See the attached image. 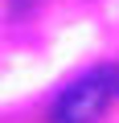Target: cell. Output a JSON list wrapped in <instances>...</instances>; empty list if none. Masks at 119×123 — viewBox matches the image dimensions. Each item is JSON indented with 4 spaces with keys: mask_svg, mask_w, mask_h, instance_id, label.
Masks as SVG:
<instances>
[{
    "mask_svg": "<svg viewBox=\"0 0 119 123\" xmlns=\"http://www.w3.org/2000/svg\"><path fill=\"white\" fill-rule=\"evenodd\" d=\"M115 86H111V74L94 70L78 82H70L62 94H57L53 111H49V123H99L107 103H111Z\"/></svg>",
    "mask_w": 119,
    "mask_h": 123,
    "instance_id": "cell-1",
    "label": "cell"
},
{
    "mask_svg": "<svg viewBox=\"0 0 119 123\" xmlns=\"http://www.w3.org/2000/svg\"><path fill=\"white\" fill-rule=\"evenodd\" d=\"M111 86H115V94H119V70H115V74H111Z\"/></svg>",
    "mask_w": 119,
    "mask_h": 123,
    "instance_id": "cell-2",
    "label": "cell"
},
{
    "mask_svg": "<svg viewBox=\"0 0 119 123\" xmlns=\"http://www.w3.org/2000/svg\"><path fill=\"white\" fill-rule=\"evenodd\" d=\"M17 4H29V0H17Z\"/></svg>",
    "mask_w": 119,
    "mask_h": 123,
    "instance_id": "cell-3",
    "label": "cell"
}]
</instances>
